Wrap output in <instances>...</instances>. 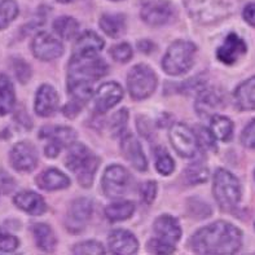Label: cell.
<instances>
[{
	"label": "cell",
	"instance_id": "6",
	"mask_svg": "<svg viewBox=\"0 0 255 255\" xmlns=\"http://www.w3.org/2000/svg\"><path fill=\"white\" fill-rule=\"evenodd\" d=\"M127 87L131 97L135 100L148 99L157 87V75L146 65H136L128 73Z\"/></svg>",
	"mask_w": 255,
	"mask_h": 255
},
{
	"label": "cell",
	"instance_id": "29",
	"mask_svg": "<svg viewBox=\"0 0 255 255\" xmlns=\"http://www.w3.org/2000/svg\"><path fill=\"white\" fill-rule=\"evenodd\" d=\"M210 131L217 140L223 142L230 141L233 136L232 121L224 116H214L211 118Z\"/></svg>",
	"mask_w": 255,
	"mask_h": 255
},
{
	"label": "cell",
	"instance_id": "20",
	"mask_svg": "<svg viewBox=\"0 0 255 255\" xmlns=\"http://www.w3.org/2000/svg\"><path fill=\"white\" fill-rule=\"evenodd\" d=\"M121 149H122V154L125 155V158L139 171H145L148 168V161L146 157L142 152V148L140 145V142L133 137L132 135H126L123 137L122 144H121Z\"/></svg>",
	"mask_w": 255,
	"mask_h": 255
},
{
	"label": "cell",
	"instance_id": "36",
	"mask_svg": "<svg viewBox=\"0 0 255 255\" xmlns=\"http://www.w3.org/2000/svg\"><path fill=\"white\" fill-rule=\"evenodd\" d=\"M132 48L127 43H121V44L114 45L110 49V56L116 60L117 62H128L132 58Z\"/></svg>",
	"mask_w": 255,
	"mask_h": 255
},
{
	"label": "cell",
	"instance_id": "15",
	"mask_svg": "<svg viewBox=\"0 0 255 255\" xmlns=\"http://www.w3.org/2000/svg\"><path fill=\"white\" fill-rule=\"evenodd\" d=\"M123 90L116 82L104 83L95 95V107L99 113H105L122 100Z\"/></svg>",
	"mask_w": 255,
	"mask_h": 255
},
{
	"label": "cell",
	"instance_id": "22",
	"mask_svg": "<svg viewBox=\"0 0 255 255\" xmlns=\"http://www.w3.org/2000/svg\"><path fill=\"white\" fill-rule=\"evenodd\" d=\"M36 184L44 191H60L70 185V179L57 168H48L36 178Z\"/></svg>",
	"mask_w": 255,
	"mask_h": 255
},
{
	"label": "cell",
	"instance_id": "18",
	"mask_svg": "<svg viewBox=\"0 0 255 255\" xmlns=\"http://www.w3.org/2000/svg\"><path fill=\"white\" fill-rule=\"evenodd\" d=\"M154 232L157 239L168 245L175 246L181 236V228L178 219L171 215H161L154 222Z\"/></svg>",
	"mask_w": 255,
	"mask_h": 255
},
{
	"label": "cell",
	"instance_id": "35",
	"mask_svg": "<svg viewBox=\"0 0 255 255\" xmlns=\"http://www.w3.org/2000/svg\"><path fill=\"white\" fill-rule=\"evenodd\" d=\"M127 121H128V112L127 109L118 110L112 118V123H110V129L113 132L114 136H118L125 131L127 126Z\"/></svg>",
	"mask_w": 255,
	"mask_h": 255
},
{
	"label": "cell",
	"instance_id": "7",
	"mask_svg": "<svg viewBox=\"0 0 255 255\" xmlns=\"http://www.w3.org/2000/svg\"><path fill=\"white\" fill-rule=\"evenodd\" d=\"M39 137L48 140V144L44 148V153L49 158H55L62 148H65L66 145H71L74 142L77 133L70 127L52 126L42 128Z\"/></svg>",
	"mask_w": 255,
	"mask_h": 255
},
{
	"label": "cell",
	"instance_id": "21",
	"mask_svg": "<svg viewBox=\"0 0 255 255\" xmlns=\"http://www.w3.org/2000/svg\"><path fill=\"white\" fill-rule=\"evenodd\" d=\"M13 201L18 209L30 214V215H34V217L42 215L47 210V205H45L42 196L32 191L19 192L14 196Z\"/></svg>",
	"mask_w": 255,
	"mask_h": 255
},
{
	"label": "cell",
	"instance_id": "44",
	"mask_svg": "<svg viewBox=\"0 0 255 255\" xmlns=\"http://www.w3.org/2000/svg\"><path fill=\"white\" fill-rule=\"evenodd\" d=\"M14 187H16V183H14L12 176H9L3 170H0V192L8 194L14 189Z\"/></svg>",
	"mask_w": 255,
	"mask_h": 255
},
{
	"label": "cell",
	"instance_id": "14",
	"mask_svg": "<svg viewBox=\"0 0 255 255\" xmlns=\"http://www.w3.org/2000/svg\"><path fill=\"white\" fill-rule=\"evenodd\" d=\"M185 4L191 16L202 23L218 19L223 10L222 0H185Z\"/></svg>",
	"mask_w": 255,
	"mask_h": 255
},
{
	"label": "cell",
	"instance_id": "4",
	"mask_svg": "<svg viewBox=\"0 0 255 255\" xmlns=\"http://www.w3.org/2000/svg\"><path fill=\"white\" fill-rule=\"evenodd\" d=\"M197 47L188 40L172 43L162 60V68L170 75H181L193 66Z\"/></svg>",
	"mask_w": 255,
	"mask_h": 255
},
{
	"label": "cell",
	"instance_id": "32",
	"mask_svg": "<svg viewBox=\"0 0 255 255\" xmlns=\"http://www.w3.org/2000/svg\"><path fill=\"white\" fill-rule=\"evenodd\" d=\"M17 16H18V5L14 0L0 1V30L8 27Z\"/></svg>",
	"mask_w": 255,
	"mask_h": 255
},
{
	"label": "cell",
	"instance_id": "33",
	"mask_svg": "<svg viewBox=\"0 0 255 255\" xmlns=\"http://www.w3.org/2000/svg\"><path fill=\"white\" fill-rule=\"evenodd\" d=\"M155 167L161 175H170L175 170L174 159L166 150H158L155 154Z\"/></svg>",
	"mask_w": 255,
	"mask_h": 255
},
{
	"label": "cell",
	"instance_id": "23",
	"mask_svg": "<svg viewBox=\"0 0 255 255\" xmlns=\"http://www.w3.org/2000/svg\"><path fill=\"white\" fill-rule=\"evenodd\" d=\"M104 40L94 31H86L79 36L74 45L73 55L95 56L104 48Z\"/></svg>",
	"mask_w": 255,
	"mask_h": 255
},
{
	"label": "cell",
	"instance_id": "3",
	"mask_svg": "<svg viewBox=\"0 0 255 255\" xmlns=\"http://www.w3.org/2000/svg\"><path fill=\"white\" fill-rule=\"evenodd\" d=\"M66 167L77 176L79 184L90 188L94 181L100 159L84 144L73 142L66 155Z\"/></svg>",
	"mask_w": 255,
	"mask_h": 255
},
{
	"label": "cell",
	"instance_id": "1",
	"mask_svg": "<svg viewBox=\"0 0 255 255\" xmlns=\"http://www.w3.org/2000/svg\"><path fill=\"white\" fill-rule=\"evenodd\" d=\"M243 245V233L233 224L215 222L201 228L191 239V248L197 254H235Z\"/></svg>",
	"mask_w": 255,
	"mask_h": 255
},
{
	"label": "cell",
	"instance_id": "10",
	"mask_svg": "<svg viewBox=\"0 0 255 255\" xmlns=\"http://www.w3.org/2000/svg\"><path fill=\"white\" fill-rule=\"evenodd\" d=\"M92 211H94V205L92 201L88 198H78L73 201L65 219V226L69 232L78 233L83 231L90 222Z\"/></svg>",
	"mask_w": 255,
	"mask_h": 255
},
{
	"label": "cell",
	"instance_id": "28",
	"mask_svg": "<svg viewBox=\"0 0 255 255\" xmlns=\"http://www.w3.org/2000/svg\"><path fill=\"white\" fill-rule=\"evenodd\" d=\"M135 211V204L131 201H121V202H114L107 206L105 209V217L110 222H122L132 217Z\"/></svg>",
	"mask_w": 255,
	"mask_h": 255
},
{
	"label": "cell",
	"instance_id": "26",
	"mask_svg": "<svg viewBox=\"0 0 255 255\" xmlns=\"http://www.w3.org/2000/svg\"><path fill=\"white\" fill-rule=\"evenodd\" d=\"M16 104V94L12 82L5 74H0V116L10 113Z\"/></svg>",
	"mask_w": 255,
	"mask_h": 255
},
{
	"label": "cell",
	"instance_id": "40",
	"mask_svg": "<svg viewBox=\"0 0 255 255\" xmlns=\"http://www.w3.org/2000/svg\"><path fill=\"white\" fill-rule=\"evenodd\" d=\"M157 194V184L154 181H146L140 187V197L144 204L150 205Z\"/></svg>",
	"mask_w": 255,
	"mask_h": 255
},
{
	"label": "cell",
	"instance_id": "5",
	"mask_svg": "<svg viewBox=\"0 0 255 255\" xmlns=\"http://www.w3.org/2000/svg\"><path fill=\"white\" fill-rule=\"evenodd\" d=\"M214 197L223 210L230 211L236 207L241 198V187L237 178L224 168L217 170L214 175Z\"/></svg>",
	"mask_w": 255,
	"mask_h": 255
},
{
	"label": "cell",
	"instance_id": "27",
	"mask_svg": "<svg viewBox=\"0 0 255 255\" xmlns=\"http://www.w3.org/2000/svg\"><path fill=\"white\" fill-rule=\"evenodd\" d=\"M32 235L39 249L44 252H52L56 246V236L52 228L44 223H38L32 226Z\"/></svg>",
	"mask_w": 255,
	"mask_h": 255
},
{
	"label": "cell",
	"instance_id": "11",
	"mask_svg": "<svg viewBox=\"0 0 255 255\" xmlns=\"http://www.w3.org/2000/svg\"><path fill=\"white\" fill-rule=\"evenodd\" d=\"M9 159L14 170L19 172H30L38 165V152L31 142H17L10 150Z\"/></svg>",
	"mask_w": 255,
	"mask_h": 255
},
{
	"label": "cell",
	"instance_id": "30",
	"mask_svg": "<svg viewBox=\"0 0 255 255\" xmlns=\"http://www.w3.org/2000/svg\"><path fill=\"white\" fill-rule=\"evenodd\" d=\"M100 26L107 35L117 38L125 31L126 22L122 14H104L100 19Z\"/></svg>",
	"mask_w": 255,
	"mask_h": 255
},
{
	"label": "cell",
	"instance_id": "43",
	"mask_svg": "<svg viewBox=\"0 0 255 255\" xmlns=\"http://www.w3.org/2000/svg\"><path fill=\"white\" fill-rule=\"evenodd\" d=\"M14 73H16V77L22 83H26V82L29 81L30 75H31L30 66L21 58H17L16 61H14Z\"/></svg>",
	"mask_w": 255,
	"mask_h": 255
},
{
	"label": "cell",
	"instance_id": "31",
	"mask_svg": "<svg viewBox=\"0 0 255 255\" xmlns=\"http://www.w3.org/2000/svg\"><path fill=\"white\" fill-rule=\"evenodd\" d=\"M53 29L62 39L69 40V39L74 38L77 35L78 30H79V23L73 17L62 16L58 17L53 22Z\"/></svg>",
	"mask_w": 255,
	"mask_h": 255
},
{
	"label": "cell",
	"instance_id": "37",
	"mask_svg": "<svg viewBox=\"0 0 255 255\" xmlns=\"http://www.w3.org/2000/svg\"><path fill=\"white\" fill-rule=\"evenodd\" d=\"M74 254H104L105 250H104L103 245L97 241H84L82 244H78L77 246H74L73 249Z\"/></svg>",
	"mask_w": 255,
	"mask_h": 255
},
{
	"label": "cell",
	"instance_id": "13",
	"mask_svg": "<svg viewBox=\"0 0 255 255\" xmlns=\"http://www.w3.org/2000/svg\"><path fill=\"white\" fill-rule=\"evenodd\" d=\"M174 16V6L167 0H150L141 8V18L150 26H162Z\"/></svg>",
	"mask_w": 255,
	"mask_h": 255
},
{
	"label": "cell",
	"instance_id": "41",
	"mask_svg": "<svg viewBox=\"0 0 255 255\" xmlns=\"http://www.w3.org/2000/svg\"><path fill=\"white\" fill-rule=\"evenodd\" d=\"M148 250L154 254H171L175 252V246L168 245L159 239H153L148 243Z\"/></svg>",
	"mask_w": 255,
	"mask_h": 255
},
{
	"label": "cell",
	"instance_id": "47",
	"mask_svg": "<svg viewBox=\"0 0 255 255\" xmlns=\"http://www.w3.org/2000/svg\"><path fill=\"white\" fill-rule=\"evenodd\" d=\"M58 3H71V1H74V0H57Z\"/></svg>",
	"mask_w": 255,
	"mask_h": 255
},
{
	"label": "cell",
	"instance_id": "19",
	"mask_svg": "<svg viewBox=\"0 0 255 255\" xmlns=\"http://www.w3.org/2000/svg\"><path fill=\"white\" fill-rule=\"evenodd\" d=\"M58 107V95L49 84H43L36 91L34 109L40 117H51Z\"/></svg>",
	"mask_w": 255,
	"mask_h": 255
},
{
	"label": "cell",
	"instance_id": "24",
	"mask_svg": "<svg viewBox=\"0 0 255 255\" xmlns=\"http://www.w3.org/2000/svg\"><path fill=\"white\" fill-rule=\"evenodd\" d=\"M235 101L240 110H255V77L245 81L236 88Z\"/></svg>",
	"mask_w": 255,
	"mask_h": 255
},
{
	"label": "cell",
	"instance_id": "45",
	"mask_svg": "<svg viewBox=\"0 0 255 255\" xmlns=\"http://www.w3.org/2000/svg\"><path fill=\"white\" fill-rule=\"evenodd\" d=\"M244 18L249 25L255 26V3H250L244 9Z\"/></svg>",
	"mask_w": 255,
	"mask_h": 255
},
{
	"label": "cell",
	"instance_id": "8",
	"mask_svg": "<svg viewBox=\"0 0 255 255\" xmlns=\"http://www.w3.org/2000/svg\"><path fill=\"white\" fill-rule=\"evenodd\" d=\"M170 140L179 155L192 158L198 152V140L196 133L184 123H175L170 129Z\"/></svg>",
	"mask_w": 255,
	"mask_h": 255
},
{
	"label": "cell",
	"instance_id": "2",
	"mask_svg": "<svg viewBox=\"0 0 255 255\" xmlns=\"http://www.w3.org/2000/svg\"><path fill=\"white\" fill-rule=\"evenodd\" d=\"M108 65L103 58L95 56L71 55L68 71V87L92 86V83L108 74Z\"/></svg>",
	"mask_w": 255,
	"mask_h": 255
},
{
	"label": "cell",
	"instance_id": "17",
	"mask_svg": "<svg viewBox=\"0 0 255 255\" xmlns=\"http://www.w3.org/2000/svg\"><path fill=\"white\" fill-rule=\"evenodd\" d=\"M246 44L237 34H230L224 39L223 44L217 49V57L220 62L232 65L246 52Z\"/></svg>",
	"mask_w": 255,
	"mask_h": 255
},
{
	"label": "cell",
	"instance_id": "34",
	"mask_svg": "<svg viewBox=\"0 0 255 255\" xmlns=\"http://www.w3.org/2000/svg\"><path fill=\"white\" fill-rule=\"evenodd\" d=\"M185 175L191 184H202L209 179V170L201 163H197V165H192L191 167H188Z\"/></svg>",
	"mask_w": 255,
	"mask_h": 255
},
{
	"label": "cell",
	"instance_id": "38",
	"mask_svg": "<svg viewBox=\"0 0 255 255\" xmlns=\"http://www.w3.org/2000/svg\"><path fill=\"white\" fill-rule=\"evenodd\" d=\"M18 245L19 241L16 236L0 230V252L12 253L18 248Z\"/></svg>",
	"mask_w": 255,
	"mask_h": 255
},
{
	"label": "cell",
	"instance_id": "25",
	"mask_svg": "<svg viewBox=\"0 0 255 255\" xmlns=\"http://www.w3.org/2000/svg\"><path fill=\"white\" fill-rule=\"evenodd\" d=\"M222 104L220 94L215 90H204L198 95L196 101V109L197 113L202 117H209L213 113L214 109H218Z\"/></svg>",
	"mask_w": 255,
	"mask_h": 255
},
{
	"label": "cell",
	"instance_id": "12",
	"mask_svg": "<svg viewBox=\"0 0 255 255\" xmlns=\"http://www.w3.org/2000/svg\"><path fill=\"white\" fill-rule=\"evenodd\" d=\"M31 51L39 60L52 61L62 55L64 45L48 32H39L35 35V38L32 39Z\"/></svg>",
	"mask_w": 255,
	"mask_h": 255
},
{
	"label": "cell",
	"instance_id": "16",
	"mask_svg": "<svg viewBox=\"0 0 255 255\" xmlns=\"http://www.w3.org/2000/svg\"><path fill=\"white\" fill-rule=\"evenodd\" d=\"M110 253L117 255L135 254L139 249V243L132 233L125 230H117L110 233L108 239Z\"/></svg>",
	"mask_w": 255,
	"mask_h": 255
},
{
	"label": "cell",
	"instance_id": "42",
	"mask_svg": "<svg viewBox=\"0 0 255 255\" xmlns=\"http://www.w3.org/2000/svg\"><path fill=\"white\" fill-rule=\"evenodd\" d=\"M241 142L248 148L255 149V120H253L243 131Z\"/></svg>",
	"mask_w": 255,
	"mask_h": 255
},
{
	"label": "cell",
	"instance_id": "9",
	"mask_svg": "<svg viewBox=\"0 0 255 255\" xmlns=\"http://www.w3.org/2000/svg\"><path fill=\"white\" fill-rule=\"evenodd\" d=\"M103 191L110 198L122 197L129 187V174L126 168L113 165L105 170L103 176Z\"/></svg>",
	"mask_w": 255,
	"mask_h": 255
},
{
	"label": "cell",
	"instance_id": "39",
	"mask_svg": "<svg viewBox=\"0 0 255 255\" xmlns=\"http://www.w3.org/2000/svg\"><path fill=\"white\" fill-rule=\"evenodd\" d=\"M196 136H197L198 144L204 146L205 149H214L215 148V142L217 139L214 137V135L211 133V131L206 129L205 127H197L196 129Z\"/></svg>",
	"mask_w": 255,
	"mask_h": 255
},
{
	"label": "cell",
	"instance_id": "46",
	"mask_svg": "<svg viewBox=\"0 0 255 255\" xmlns=\"http://www.w3.org/2000/svg\"><path fill=\"white\" fill-rule=\"evenodd\" d=\"M153 48H154V44L149 40H142V42H139V49L141 52H145V53H149L152 52Z\"/></svg>",
	"mask_w": 255,
	"mask_h": 255
}]
</instances>
